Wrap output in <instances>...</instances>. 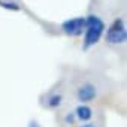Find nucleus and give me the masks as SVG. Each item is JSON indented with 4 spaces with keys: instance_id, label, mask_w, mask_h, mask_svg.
I'll use <instances>...</instances> for the list:
<instances>
[{
    "instance_id": "nucleus-1",
    "label": "nucleus",
    "mask_w": 127,
    "mask_h": 127,
    "mask_svg": "<svg viewBox=\"0 0 127 127\" xmlns=\"http://www.w3.org/2000/svg\"><path fill=\"white\" fill-rule=\"evenodd\" d=\"M105 23L100 17L97 15H88L85 17V29H84V42H82V49H90L94 46L100 37L105 33Z\"/></svg>"
},
{
    "instance_id": "nucleus-2",
    "label": "nucleus",
    "mask_w": 127,
    "mask_h": 127,
    "mask_svg": "<svg viewBox=\"0 0 127 127\" xmlns=\"http://www.w3.org/2000/svg\"><path fill=\"white\" fill-rule=\"evenodd\" d=\"M127 33L123 18H115L106 32V42L109 45H121L126 42Z\"/></svg>"
},
{
    "instance_id": "nucleus-3",
    "label": "nucleus",
    "mask_w": 127,
    "mask_h": 127,
    "mask_svg": "<svg viewBox=\"0 0 127 127\" xmlns=\"http://www.w3.org/2000/svg\"><path fill=\"white\" fill-rule=\"evenodd\" d=\"M61 29L67 36H79L85 29V17H75L61 23Z\"/></svg>"
},
{
    "instance_id": "nucleus-4",
    "label": "nucleus",
    "mask_w": 127,
    "mask_h": 127,
    "mask_svg": "<svg viewBox=\"0 0 127 127\" xmlns=\"http://www.w3.org/2000/svg\"><path fill=\"white\" fill-rule=\"evenodd\" d=\"M96 97H97V87L91 82H85V84L79 85L76 90V99L81 102V105L93 102Z\"/></svg>"
},
{
    "instance_id": "nucleus-5",
    "label": "nucleus",
    "mask_w": 127,
    "mask_h": 127,
    "mask_svg": "<svg viewBox=\"0 0 127 127\" xmlns=\"http://www.w3.org/2000/svg\"><path fill=\"white\" fill-rule=\"evenodd\" d=\"M75 117H76V120H79V121H82V123H87V121H90L91 118H93V109L90 108V106H87V105H79L76 109H75Z\"/></svg>"
},
{
    "instance_id": "nucleus-6",
    "label": "nucleus",
    "mask_w": 127,
    "mask_h": 127,
    "mask_svg": "<svg viewBox=\"0 0 127 127\" xmlns=\"http://www.w3.org/2000/svg\"><path fill=\"white\" fill-rule=\"evenodd\" d=\"M61 103H63V96L60 93H55V94L49 96L48 100H46V106L49 109H57V108L61 106Z\"/></svg>"
},
{
    "instance_id": "nucleus-7",
    "label": "nucleus",
    "mask_w": 127,
    "mask_h": 127,
    "mask_svg": "<svg viewBox=\"0 0 127 127\" xmlns=\"http://www.w3.org/2000/svg\"><path fill=\"white\" fill-rule=\"evenodd\" d=\"M0 6L8 9V11H20V5L15 2H11V0H0Z\"/></svg>"
},
{
    "instance_id": "nucleus-8",
    "label": "nucleus",
    "mask_w": 127,
    "mask_h": 127,
    "mask_svg": "<svg viewBox=\"0 0 127 127\" xmlns=\"http://www.w3.org/2000/svg\"><path fill=\"white\" fill-rule=\"evenodd\" d=\"M75 120H76V117H75V114H73V112H67V114H66V117H64L66 124H73V123H75Z\"/></svg>"
},
{
    "instance_id": "nucleus-9",
    "label": "nucleus",
    "mask_w": 127,
    "mask_h": 127,
    "mask_svg": "<svg viewBox=\"0 0 127 127\" xmlns=\"http://www.w3.org/2000/svg\"><path fill=\"white\" fill-rule=\"evenodd\" d=\"M81 127H99L97 124H93V123H85V124H82Z\"/></svg>"
},
{
    "instance_id": "nucleus-10",
    "label": "nucleus",
    "mask_w": 127,
    "mask_h": 127,
    "mask_svg": "<svg viewBox=\"0 0 127 127\" xmlns=\"http://www.w3.org/2000/svg\"><path fill=\"white\" fill-rule=\"evenodd\" d=\"M29 127H40V126H39V123H36V121H30Z\"/></svg>"
}]
</instances>
